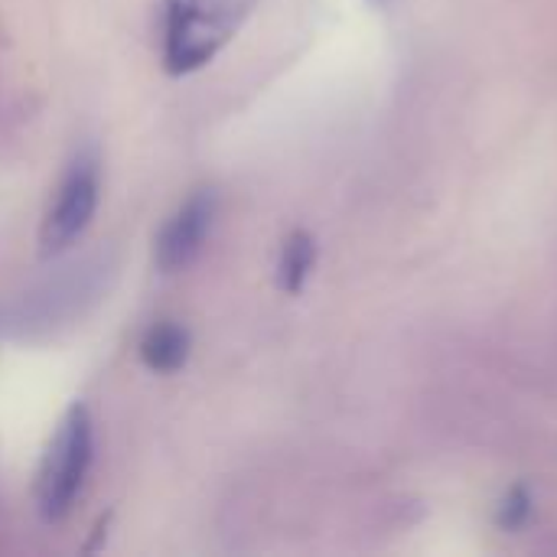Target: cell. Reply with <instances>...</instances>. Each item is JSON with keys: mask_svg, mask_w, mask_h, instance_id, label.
<instances>
[{"mask_svg": "<svg viewBox=\"0 0 557 557\" xmlns=\"http://www.w3.org/2000/svg\"><path fill=\"white\" fill-rule=\"evenodd\" d=\"M372 3H379V7H382V3H388V0H372Z\"/></svg>", "mask_w": 557, "mask_h": 557, "instance_id": "obj_8", "label": "cell"}, {"mask_svg": "<svg viewBox=\"0 0 557 557\" xmlns=\"http://www.w3.org/2000/svg\"><path fill=\"white\" fill-rule=\"evenodd\" d=\"M529 519H532V496H529L525 486H516V490L506 496L503 509H499V525L509 529V532H516V529H522Z\"/></svg>", "mask_w": 557, "mask_h": 557, "instance_id": "obj_7", "label": "cell"}, {"mask_svg": "<svg viewBox=\"0 0 557 557\" xmlns=\"http://www.w3.org/2000/svg\"><path fill=\"white\" fill-rule=\"evenodd\" d=\"M215 209H219V199L212 189H196L180 202V209L166 219L153 245V261L163 274H176L199 258L212 232Z\"/></svg>", "mask_w": 557, "mask_h": 557, "instance_id": "obj_4", "label": "cell"}, {"mask_svg": "<svg viewBox=\"0 0 557 557\" xmlns=\"http://www.w3.org/2000/svg\"><path fill=\"white\" fill-rule=\"evenodd\" d=\"M258 0H163V65L189 75L212 62L245 26Z\"/></svg>", "mask_w": 557, "mask_h": 557, "instance_id": "obj_1", "label": "cell"}, {"mask_svg": "<svg viewBox=\"0 0 557 557\" xmlns=\"http://www.w3.org/2000/svg\"><path fill=\"white\" fill-rule=\"evenodd\" d=\"M98 196H101V170H98V157L95 150H82L59 189H55V199L42 219V228H39V251L49 258V255H59L65 251L91 222L95 209H98Z\"/></svg>", "mask_w": 557, "mask_h": 557, "instance_id": "obj_3", "label": "cell"}, {"mask_svg": "<svg viewBox=\"0 0 557 557\" xmlns=\"http://www.w3.org/2000/svg\"><path fill=\"white\" fill-rule=\"evenodd\" d=\"M317 268V242L310 232H290L277 258V287L284 294H300Z\"/></svg>", "mask_w": 557, "mask_h": 557, "instance_id": "obj_6", "label": "cell"}, {"mask_svg": "<svg viewBox=\"0 0 557 557\" xmlns=\"http://www.w3.org/2000/svg\"><path fill=\"white\" fill-rule=\"evenodd\" d=\"M140 359L150 372H160V375H173L186 366L189 359V333L186 326L173 323V320H163L157 326L147 330V336L140 339Z\"/></svg>", "mask_w": 557, "mask_h": 557, "instance_id": "obj_5", "label": "cell"}, {"mask_svg": "<svg viewBox=\"0 0 557 557\" xmlns=\"http://www.w3.org/2000/svg\"><path fill=\"white\" fill-rule=\"evenodd\" d=\"M91 454H95L91 414L85 405H72L62 414L36 476V506L46 522H59L72 512L85 486V476L91 470Z\"/></svg>", "mask_w": 557, "mask_h": 557, "instance_id": "obj_2", "label": "cell"}]
</instances>
